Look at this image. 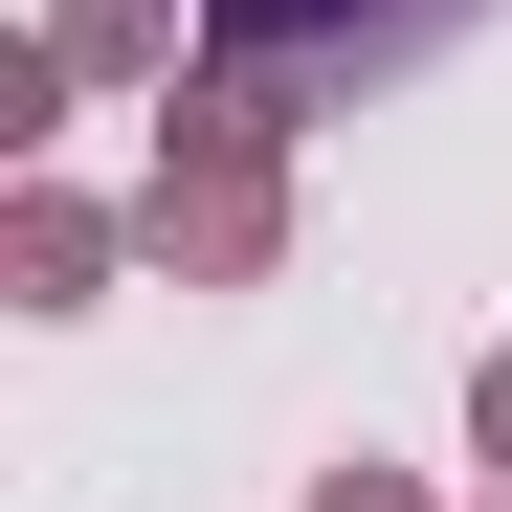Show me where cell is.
<instances>
[{
    "mask_svg": "<svg viewBox=\"0 0 512 512\" xmlns=\"http://www.w3.org/2000/svg\"><path fill=\"white\" fill-rule=\"evenodd\" d=\"M223 23V90H312V67H379L423 23H468V0H201Z\"/></svg>",
    "mask_w": 512,
    "mask_h": 512,
    "instance_id": "cell-1",
    "label": "cell"
},
{
    "mask_svg": "<svg viewBox=\"0 0 512 512\" xmlns=\"http://www.w3.org/2000/svg\"><path fill=\"white\" fill-rule=\"evenodd\" d=\"M179 23H156V0H67V67H156Z\"/></svg>",
    "mask_w": 512,
    "mask_h": 512,
    "instance_id": "cell-2",
    "label": "cell"
},
{
    "mask_svg": "<svg viewBox=\"0 0 512 512\" xmlns=\"http://www.w3.org/2000/svg\"><path fill=\"white\" fill-rule=\"evenodd\" d=\"M312 512H401V468H334V490H312Z\"/></svg>",
    "mask_w": 512,
    "mask_h": 512,
    "instance_id": "cell-3",
    "label": "cell"
},
{
    "mask_svg": "<svg viewBox=\"0 0 512 512\" xmlns=\"http://www.w3.org/2000/svg\"><path fill=\"white\" fill-rule=\"evenodd\" d=\"M468 423H490V468H512V357H490V379H468Z\"/></svg>",
    "mask_w": 512,
    "mask_h": 512,
    "instance_id": "cell-4",
    "label": "cell"
}]
</instances>
